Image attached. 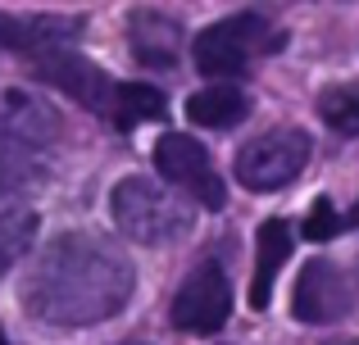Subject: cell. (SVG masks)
Segmentation results:
<instances>
[{
  "mask_svg": "<svg viewBox=\"0 0 359 345\" xmlns=\"http://www.w3.org/2000/svg\"><path fill=\"white\" fill-rule=\"evenodd\" d=\"M128 255L96 232H64L36 255L23 282V309L50 328H91L114 318L132 300Z\"/></svg>",
  "mask_w": 359,
  "mask_h": 345,
  "instance_id": "1",
  "label": "cell"
},
{
  "mask_svg": "<svg viewBox=\"0 0 359 345\" xmlns=\"http://www.w3.org/2000/svg\"><path fill=\"white\" fill-rule=\"evenodd\" d=\"M109 213H114L118 232H128L141 246H164V241H177L191 232L187 204L150 177H123L109 195Z\"/></svg>",
  "mask_w": 359,
  "mask_h": 345,
  "instance_id": "2",
  "label": "cell"
},
{
  "mask_svg": "<svg viewBox=\"0 0 359 345\" xmlns=\"http://www.w3.org/2000/svg\"><path fill=\"white\" fill-rule=\"evenodd\" d=\"M273 45H278V36L269 32V23H264L259 14H232V18H223V23H210L196 36L191 59L205 78L228 82V78H237V73H245V64L259 50H273Z\"/></svg>",
  "mask_w": 359,
  "mask_h": 345,
  "instance_id": "3",
  "label": "cell"
},
{
  "mask_svg": "<svg viewBox=\"0 0 359 345\" xmlns=\"http://www.w3.org/2000/svg\"><path fill=\"white\" fill-rule=\"evenodd\" d=\"M309 150H314L309 132H300V127H273V132L255 136L250 146H241L237 182L245 191H282L309 164Z\"/></svg>",
  "mask_w": 359,
  "mask_h": 345,
  "instance_id": "4",
  "label": "cell"
},
{
  "mask_svg": "<svg viewBox=\"0 0 359 345\" xmlns=\"http://www.w3.org/2000/svg\"><path fill=\"white\" fill-rule=\"evenodd\" d=\"M36 59V78L60 87L69 100L87 105L91 114H105L114 118V100H118V82H109V73L100 64H91L87 55L69 50V45H55V50H41L32 55Z\"/></svg>",
  "mask_w": 359,
  "mask_h": 345,
  "instance_id": "5",
  "label": "cell"
},
{
  "mask_svg": "<svg viewBox=\"0 0 359 345\" xmlns=\"http://www.w3.org/2000/svg\"><path fill=\"white\" fill-rule=\"evenodd\" d=\"M232 314V286H228V273H223L214 259L196 264L187 273V282L177 286L173 295V328L182 332H196V337H214V332L228 323Z\"/></svg>",
  "mask_w": 359,
  "mask_h": 345,
  "instance_id": "6",
  "label": "cell"
},
{
  "mask_svg": "<svg viewBox=\"0 0 359 345\" xmlns=\"http://www.w3.org/2000/svg\"><path fill=\"white\" fill-rule=\"evenodd\" d=\"M155 169H159V177H164L173 191L196 195L205 209H223V200H228V191H223V177L214 173L205 146L191 141V136H182V132L159 136V146H155Z\"/></svg>",
  "mask_w": 359,
  "mask_h": 345,
  "instance_id": "7",
  "label": "cell"
},
{
  "mask_svg": "<svg viewBox=\"0 0 359 345\" xmlns=\"http://www.w3.org/2000/svg\"><path fill=\"white\" fill-rule=\"evenodd\" d=\"M351 309V286H346L341 268L327 259H309L296 277V295H291V314L300 323H332L346 318Z\"/></svg>",
  "mask_w": 359,
  "mask_h": 345,
  "instance_id": "8",
  "label": "cell"
},
{
  "mask_svg": "<svg viewBox=\"0 0 359 345\" xmlns=\"http://www.w3.org/2000/svg\"><path fill=\"white\" fill-rule=\"evenodd\" d=\"M60 123L55 114L27 91H0V146H18V150H36L55 141Z\"/></svg>",
  "mask_w": 359,
  "mask_h": 345,
  "instance_id": "9",
  "label": "cell"
},
{
  "mask_svg": "<svg viewBox=\"0 0 359 345\" xmlns=\"http://www.w3.org/2000/svg\"><path fill=\"white\" fill-rule=\"evenodd\" d=\"M177 50H182V27L168 14H155V9L132 14V55H137V64L168 69V64H177Z\"/></svg>",
  "mask_w": 359,
  "mask_h": 345,
  "instance_id": "10",
  "label": "cell"
},
{
  "mask_svg": "<svg viewBox=\"0 0 359 345\" xmlns=\"http://www.w3.org/2000/svg\"><path fill=\"white\" fill-rule=\"evenodd\" d=\"M255 282H250V304L255 309H269V300H273V282H278V273H282V264H287V255H291V227H287V218H269L259 227V241H255Z\"/></svg>",
  "mask_w": 359,
  "mask_h": 345,
  "instance_id": "11",
  "label": "cell"
},
{
  "mask_svg": "<svg viewBox=\"0 0 359 345\" xmlns=\"http://www.w3.org/2000/svg\"><path fill=\"white\" fill-rule=\"evenodd\" d=\"M245 91L237 87V82H214V87H205V91H196L191 100H187V118L191 123H201V127H237L241 118H245Z\"/></svg>",
  "mask_w": 359,
  "mask_h": 345,
  "instance_id": "12",
  "label": "cell"
},
{
  "mask_svg": "<svg viewBox=\"0 0 359 345\" xmlns=\"http://www.w3.org/2000/svg\"><path fill=\"white\" fill-rule=\"evenodd\" d=\"M164 114H168V100L159 87H150V82H118V100H114V123L118 127L159 123Z\"/></svg>",
  "mask_w": 359,
  "mask_h": 345,
  "instance_id": "13",
  "label": "cell"
},
{
  "mask_svg": "<svg viewBox=\"0 0 359 345\" xmlns=\"http://www.w3.org/2000/svg\"><path fill=\"white\" fill-rule=\"evenodd\" d=\"M318 114L332 132L341 136H359V82H341V87L318 96Z\"/></svg>",
  "mask_w": 359,
  "mask_h": 345,
  "instance_id": "14",
  "label": "cell"
},
{
  "mask_svg": "<svg viewBox=\"0 0 359 345\" xmlns=\"http://www.w3.org/2000/svg\"><path fill=\"white\" fill-rule=\"evenodd\" d=\"M32 232H36V218L32 209L14 204V209H0V277L14 268V259L32 246Z\"/></svg>",
  "mask_w": 359,
  "mask_h": 345,
  "instance_id": "15",
  "label": "cell"
},
{
  "mask_svg": "<svg viewBox=\"0 0 359 345\" xmlns=\"http://www.w3.org/2000/svg\"><path fill=\"white\" fill-rule=\"evenodd\" d=\"M305 232L309 241H327V237H337V232H346V218L332 209V200H314V209H309V218H305Z\"/></svg>",
  "mask_w": 359,
  "mask_h": 345,
  "instance_id": "16",
  "label": "cell"
},
{
  "mask_svg": "<svg viewBox=\"0 0 359 345\" xmlns=\"http://www.w3.org/2000/svg\"><path fill=\"white\" fill-rule=\"evenodd\" d=\"M346 227H359V200H355V209L346 213Z\"/></svg>",
  "mask_w": 359,
  "mask_h": 345,
  "instance_id": "17",
  "label": "cell"
},
{
  "mask_svg": "<svg viewBox=\"0 0 359 345\" xmlns=\"http://www.w3.org/2000/svg\"><path fill=\"white\" fill-rule=\"evenodd\" d=\"M337 345H359V341H337Z\"/></svg>",
  "mask_w": 359,
  "mask_h": 345,
  "instance_id": "18",
  "label": "cell"
},
{
  "mask_svg": "<svg viewBox=\"0 0 359 345\" xmlns=\"http://www.w3.org/2000/svg\"><path fill=\"white\" fill-rule=\"evenodd\" d=\"M0 345H5V332H0Z\"/></svg>",
  "mask_w": 359,
  "mask_h": 345,
  "instance_id": "19",
  "label": "cell"
}]
</instances>
